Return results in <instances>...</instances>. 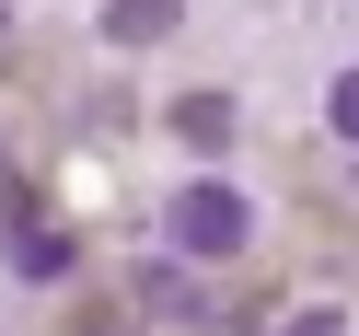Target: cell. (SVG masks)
<instances>
[{
  "mask_svg": "<svg viewBox=\"0 0 359 336\" xmlns=\"http://www.w3.org/2000/svg\"><path fill=\"white\" fill-rule=\"evenodd\" d=\"M163 232H174V255H243V232H255V209H243V186H220V174H197V186H174Z\"/></svg>",
  "mask_w": 359,
  "mask_h": 336,
  "instance_id": "1",
  "label": "cell"
},
{
  "mask_svg": "<svg viewBox=\"0 0 359 336\" xmlns=\"http://www.w3.org/2000/svg\"><path fill=\"white\" fill-rule=\"evenodd\" d=\"M232 128H243L232 93H174V140L186 151H232Z\"/></svg>",
  "mask_w": 359,
  "mask_h": 336,
  "instance_id": "2",
  "label": "cell"
},
{
  "mask_svg": "<svg viewBox=\"0 0 359 336\" xmlns=\"http://www.w3.org/2000/svg\"><path fill=\"white\" fill-rule=\"evenodd\" d=\"M186 0H104V47H163Z\"/></svg>",
  "mask_w": 359,
  "mask_h": 336,
  "instance_id": "3",
  "label": "cell"
},
{
  "mask_svg": "<svg viewBox=\"0 0 359 336\" xmlns=\"http://www.w3.org/2000/svg\"><path fill=\"white\" fill-rule=\"evenodd\" d=\"M70 255H81V243L47 232V220H35V232H12V278H70Z\"/></svg>",
  "mask_w": 359,
  "mask_h": 336,
  "instance_id": "4",
  "label": "cell"
},
{
  "mask_svg": "<svg viewBox=\"0 0 359 336\" xmlns=\"http://www.w3.org/2000/svg\"><path fill=\"white\" fill-rule=\"evenodd\" d=\"M140 302H151V313H174V325H209V290H174V267L140 290Z\"/></svg>",
  "mask_w": 359,
  "mask_h": 336,
  "instance_id": "5",
  "label": "cell"
},
{
  "mask_svg": "<svg viewBox=\"0 0 359 336\" xmlns=\"http://www.w3.org/2000/svg\"><path fill=\"white\" fill-rule=\"evenodd\" d=\"M325 128H336V140H359V70L325 81Z\"/></svg>",
  "mask_w": 359,
  "mask_h": 336,
  "instance_id": "6",
  "label": "cell"
},
{
  "mask_svg": "<svg viewBox=\"0 0 359 336\" xmlns=\"http://www.w3.org/2000/svg\"><path fill=\"white\" fill-rule=\"evenodd\" d=\"M278 336H348V313H336V302H313V313H290Z\"/></svg>",
  "mask_w": 359,
  "mask_h": 336,
  "instance_id": "7",
  "label": "cell"
},
{
  "mask_svg": "<svg viewBox=\"0 0 359 336\" xmlns=\"http://www.w3.org/2000/svg\"><path fill=\"white\" fill-rule=\"evenodd\" d=\"M93 336H140V325H116V313H104V325H93Z\"/></svg>",
  "mask_w": 359,
  "mask_h": 336,
  "instance_id": "8",
  "label": "cell"
}]
</instances>
